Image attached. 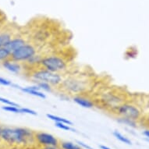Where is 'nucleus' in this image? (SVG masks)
Returning a JSON list of instances; mask_svg holds the SVG:
<instances>
[{
  "label": "nucleus",
  "instance_id": "27",
  "mask_svg": "<svg viewBox=\"0 0 149 149\" xmlns=\"http://www.w3.org/2000/svg\"><path fill=\"white\" fill-rule=\"evenodd\" d=\"M59 98L61 99V100H65V101H67L69 99V95L68 94H66V93L63 92V91H61L60 93H59Z\"/></svg>",
  "mask_w": 149,
  "mask_h": 149
},
{
  "label": "nucleus",
  "instance_id": "17",
  "mask_svg": "<svg viewBox=\"0 0 149 149\" xmlns=\"http://www.w3.org/2000/svg\"><path fill=\"white\" fill-rule=\"evenodd\" d=\"M35 84L38 86L40 90L42 91L43 92L45 91V92L52 93L53 92L54 89H55L51 84H49V83H46V82H38V83Z\"/></svg>",
  "mask_w": 149,
  "mask_h": 149
},
{
  "label": "nucleus",
  "instance_id": "20",
  "mask_svg": "<svg viewBox=\"0 0 149 149\" xmlns=\"http://www.w3.org/2000/svg\"><path fill=\"white\" fill-rule=\"evenodd\" d=\"M11 53L6 48H0V63H3L6 59H10Z\"/></svg>",
  "mask_w": 149,
  "mask_h": 149
},
{
  "label": "nucleus",
  "instance_id": "8",
  "mask_svg": "<svg viewBox=\"0 0 149 149\" xmlns=\"http://www.w3.org/2000/svg\"><path fill=\"white\" fill-rule=\"evenodd\" d=\"M34 140L40 145L43 146H59V140L49 133L39 131L34 134Z\"/></svg>",
  "mask_w": 149,
  "mask_h": 149
},
{
  "label": "nucleus",
  "instance_id": "9",
  "mask_svg": "<svg viewBox=\"0 0 149 149\" xmlns=\"http://www.w3.org/2000/svg\"><path fill=\"white\" fill-rule=\"evenodd\" d=\"M12 88H17L18 90H20V91H22L24 93L31 95L35 96L38 98H42V99H45L46 98V95L42 91L40 90V88L37 84L32 86H28V87H21V86L18 85V84H13Z\"/></svg>",
  "mask_w": 149,
  "mask_h": 149
},
{
  "label": "nucleus",
  "instance_id": "3",
  "mask_svg": "<svg viewBox=\"0 0 149 149\" xmlns=\"http://www.w3.org/2000/svg\"><path fill=\"white\" fill-rule=\"evenodd\" d=\"M64 77L63 74L59 73H54L42 67L34 69L30 73V78L35 82H46L51 84L54 88H59Z\"/></svg>",
  "mask_w": 149,
  "mask_h": 149
},
{
  "label": "nucleus",
  "instance_id": "1",
  "mask_svg": "<svg viewBox=\"0 0 149 149\" xmlns=\"http://www.w3.org/2000/svg\"><path fill=\"white\" fill-rule=\"evenodd\" d=\"M35 133L24 127H5L3 128L1 139L10 144H27L35 141Z\"/></svg>",
  "mask_w": 149,
  "mask_h": 149
},
{
  "label": "nucleus",
  "instance_id": "29",
  "mask_svg": "<svg viewBox=\"0 0 149 149\" xmlns=\"http://www.w3.org/2000/svg\"><path fill=\"white\" fill-rule=\"evenodd\" d=\"M141 120H144V123L147 125V127H149V112L146 114L144 117H142Z\"/></svg>",
  "mask_w": 149,
  "mask_h": 149
},
{
  "label": "nucleus",
  "instance_id": "7",
  "mask_svg": "<svg viewBox=\"0 0 149 149\" xmlns=\"http://www.w3.org/2000/svg\"><path fill=\"white\" fill-rule=\"evenodd\" d=\"M38 53V49L36 46L31 43H26L21 48L17 49L11 53L10 59L18 63H26V62Z\"/></svg>",
  "mask_w": 149,
  "mask_h": 149
},
{
  "label": "nucleus",
  "instance_id": "2",
  "mask_svg": "<svg viewBox=\"0 0 149 149\" xmlns=\"http://www.w3.org/2000/svg\"><path fill=\"white\" fill-rule=\"evenodd\" d=\"M59 88L70 96L84 95L91 88V82L84 77L67 76L63 77Z\"/></svg>",
  "mask_w": 149,
  "mask_h": 149
},
{
  "label": "nucleus",
  "instance_id": "4",
  "mask_svg": "<svg viewBox=\"0 0 149 149\" xmlns=\"http://www.w3.org/2000/svg\"><path fill=\"white\" fill-rule=\"evenodd\" d=\"M68 62L64 57L58 55H47L42 57L40 67L54 73H64L68 70Z\"/></svg>",
  "mask_w": 149,
  "mask_h": 149
},
{
  "label": "nucleus",
  "instance_id": "31",
  "mask_svg": "<svg viewBox=\"0 0 149 149\" xmlns=\"http://www.w3.org/2000/svg\"><path fill=\"white\" fill-rule=\"evenodd\" d=\"M143 134H144L148 139H149V128L144 130V132H143Z\"/></svg>",
  "mask_w": 149,
  "mask_h": 149
},
{
  "label": "nucleus",
  "instance_id": "25",
  "mask_svg": "<svg viewBox=\"0 0 149 149\" xmlns=\"http://www.w3.org/2000/svg\"><path fill=\"white\" fill-rule=\"evenodd\" d=\"M20 113H24V114H29L32 116H37L38 113L33 109H28V108H20Z\"/></svg>",
  "mask_w": 149,
  "mask_h": 149
},
{
  "label": "nucleus",
  "instance_id": "10",
  "mask_svg": "<svg viewBox=\"0 0 149 149\" xmlns=\"http://www.w3.org/2000/svg\"><path fill=\"white\" fill-rule=\"evenodd\" d=\"M72 100L77 105L85 109H92L95 106V101L84 95H77L72 96Z\"/></svg>",
  "mask_w": 149,
  "mask_h": 149
},
{
  "label": "nucleus",
  "instance_id": "23",
  "mask_svg": "<svg viewBox=\"0 0 149 149\" xmlns=\"http://www.w3.org/2000/svg\"><path fill=\"white\" fill-rule=\"evenodd\" d=\"M56 127L59 128V129L63 130H67V131H75V130H73V128H71L70 127V125L64 123H55Z\"/></svg>",
  "mask_w": 149,
  "mask_h": 149
},
{
  "label": "nucleus",
  "instance_id": "18",
  "mask_svg": "<svg viewBox=\"0 0 149 149\" xmlns=\"http://www.w3.org/2000/svg\"><path fill=\"white\" fill-rule=\"evenodd\" d=\"M59 146L61 149H81V147H80L78 144H76L70 141H62L59 144Z\"/></svg>",
  "mask_w": 149,
  "mask_h": 149
},
{
  "label": "nucleus",
  "instance_id": "14",
  "mask_svg": "<svg viewBox=\"0 0 149 149\" xmlns=\"http://www.w3.org/2000/svg\"><path fill=\"white\" fill-rule=\"evenodd\" d=\"M116 121H117L119 123L122 125H126L127 127H133V128H135V127H137V123H138V121H136V120H131V119H129V118L126 117H120V116H116Z\"/></svg>",
  "mask_w": 149,
  "mask_h": 149
},
{
  "label": "nucleus",
  "instance_id": "15",
  "mask_svg": "<svg viewBox=\"0 0 149 149\" xmlns=\"http://www.w3.org/2000/svg\"><path fill=\"white\" fill-rule=\"evenodd\" d=\"M12 38V35L8 32L0 33V48H6Z\"/></svg>",
  "mask_w": 149,
  "mask_h": 149
},
{
  "label": "nucleus",
  "instance_id": "34",
  "mask_svg": "<svg viewBox=\"0 0 149 149\" xmlns=\"http://www.w3.org/2000/svg\"><path fill=\"white\" fill-rule=\"evenodd\" d=\"M81 149H84V148H81Z\"/></svg>",
  "mask_w": 149,
  "mask_h": 149
},
{
  "label": "nucleus",
  "instance_id": "6",
  "mask_svg": "<svg viewBox=\"0 0 149 149\" xmlns=\"http://www.w3.org/2000/svg\"><path fill=\"white\" fill-rule=\"evenodd\" d=\"M98 102L103 109L111 112L118 105L126 101L124 95L121 93L114 91H107L101 95L98 98Z\"/></svg>",
  "mask_w": 149,
  "mask_h": 149
},
{
  "label": "nucleus",
  "instance_id": "12",
  "mask_svg": "<svg viewBox=\"0 0 149 149\" xmlns=\"http://www.w3.org/2000/svg\"><path fill=\"white\" fill-rule=\"evenodd\" d=\"M26 43H27V42L24 38H23L21 37H17V38H12L6 48L7 49L8 51L10 52V53H12L17 49L21 48L23 45H24Z\"/></svg>",
  "mask_w": 149,
  "mask_h": 149
},
{
  "label": "nucleus",
  "instance_id": "33",
  "mask_svg": "<svg viewBox=\"0 0 149 149\" xmlns=\"http://www.w3.org/2000/svg\"><path fill=\"white\" fill-rule=\"evenodd\" d=\"M3 127L0 125V137H1V135H2V132H3Z\"/></svg>",
  "mask_w": 149,
  "mask_h": 149
},
{
  "label": "nucleus",
  "instance_id": "30",
  "mask_svg": "<svg viewBox=\"0 0 149 149\" xmlns=\"http://www.w3.org/2000/svg\"><path fill=\"white\" fill-rule=\"evenodd\" d=\"M42 149H61V148H60V146L51 145V146H43L42 147Z\"/></svg>",
  "mask_w": 149,
  "mask_h": 149
},
{
  "label": "nucleus",
  "instance_id": "26",
  "mask_svg": "<svg viewBox=\"0 0 149 149\" xmlns=\"http://www.w3.org/2000/svg\"><path fill=\"white\" fill-rule=\"evenodd\" d=\"M13 83L12 81H10V80H7V79L3 78V77H0V85L3 86H12Z\"/></svg>",
  "mask_w": 149,
  "mask_h": 149
},
{
  "label": "nucleus",
  "instance_id": "22",
  "mask_svg": "<svg viewBox=\"0 0 149 149\" xmlns=\"http://www.w3.org/2000/svg\"><path fill=\"white\" fill-rule=\"evenodd\" d=\"M4 111L6 112H10V113H20V107H17V106H12V105H5L2 107Z\"/></svg>",
  "mask_w": 149,
  "mask_h": 149
},
{
  "label": "nucleus",
  "instance_id": "16",
  "mask_svg": "<svg viewBox=\"0 0 149 149\" xmlns=\"http://www.w3.org/2000/svg\"><path fill=\"white\" fill-rule=\"evenodd\" d=\"M46 116L48 119L52 120L55 123H66V124L70 125V126L73 124V123L67 120V119L60 117V116H58L52 115V114H46Z\"/></svg>",
  "mask_w": 149,
  "mask_h": 149
},
{
  "label": "nucleus",
  "instance_id": "5",
  "mask_svg": "<svg viewBox=\"0 0 149 149\" xmlns=\"http://www.w3.org/2000/svg\"><path fill=\"white\" fill-rule=\"evenodd\" d=\"M114 115L120 117H126L131 120L140 121L143 117L141 108L135 103L124 102L111 111Z\"/></svg>",
  "mask_w": 149,
  "mask_h": 149
},
{
  "label": "nucleus",
  "instance_id": "19",
  "mask_svg": "<svg viewBox=\"0 0 149 149\" xmlns=\"http://www.w3.org/2000/svg\"><path fill=\"white\" fill-rule=\"evenodd\" d=\"M113 136L116 138L117 140H119L120 141L123 142V143H124L126 144H128V145H130V144H132V142L130 139H128L127 137H126L125 136L122 134H120L119 131L117 130H115L114 132H113Z\"/></svg>",
  "mask_w": 149,
  "mask_h": 149
},
{
  "label": "nucleus",
  "instance_id": "28",
  "mask_svg": "<svg viewBox=\"0 0 149 149\" xmlns=\"http://www.w3.org/2000/svg\"><path fill=\"white\" fill-rule=\"evenodd\" d=\"M77 144H78L79 146L81 147V148H84V149H94V148H92L91 147L88 146V144H84V142L80 141H77Z\"/></svg>",
  "mask_w": 149,
  "mask_h": 149
},
{
  "label": "nucleus",
  "instance_id": "24",
  "mask_svg": "<svg viewBox=\"0 0 149 149\" xmlns=\"http://www.w3.org/2000/svg\"><path fill=\"white\" fill-rule=\"evenodd\" d=\"M0 102L3 103L6 105H12V106H17V107H20V105L17 104V103L13 102L12 101L9 100L7 98H3V97H0Z\"/></svg>",
  "mask_w": 149,
  "mask_h": 149
},
{
  "label": "nucleus",
  "instance_id": "11",
  "mask_svg": "<svg viewBox=\"0 0 149 149\" xmlns=\"http://www.w3.org/2000/svg\"><path fill=\"white\" fill-rule=\"evenodd\" d=\"M1 65L6 70L10 71V73H15V74H19L23 69L22 65L20 63L13 61L11 59H8L5 61H3V63H1Z\"/></svg>",
  "mask_w": 149,
  "mask_h": 149
},
{
  "label": "nucleus",
  "instance_id": "32",
  "mask_svg": "<svg viewBox=\"0 0 149 149\" xmlns=\"http://www.w3.org/2000/svg\"><path fill=\"white\" fill-rule=\"evenodd\" d=\"M100 148L101 149H111L109 147L105 146V145H100Z\"/></svg>",
  "mask_w": 149,
  "mask_h": 149
},
{
  "label": "nucleus",
  "instance_id": "21",
  "mask_svg": "<svg viewBox=\"0 0 149 149\" xmlns=\"http://www.w3.org/2000/svg\"><path fill=\"white\" fill-rule=\"evenodd\" d=\"M137 56V49L135 47H130L125 52V57L128 59H134Z\"/></svg>",
  "mask_w": 149,
  "mask_h": 149
},
{
  "label": "nucleus",
  "instance_id": "13",
  "mask_svg": "<svg viewBox=\"0 0 149 149\" xmlns=\"http://www.w3.org/2000/svg\"><path fill=\"white\" fill-rule=\"evenodd\" d=\"M42 57H43V56H42L41 54L37 53L36 55H34V56H32L31 59H28L25 63L30 67H33L34 69H36V67L38 68V67H40Z\"/></svg>",
  "mask_w": 149,
  "mask_h": 149
}]
</instances>
